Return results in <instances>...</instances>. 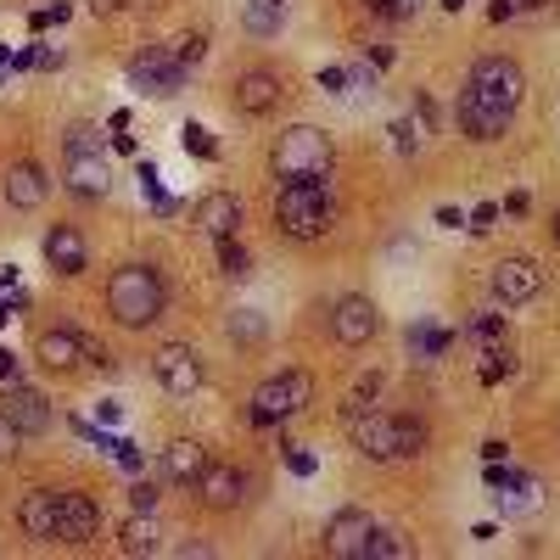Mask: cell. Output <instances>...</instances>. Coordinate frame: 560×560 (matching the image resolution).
<instances>
[{
    "label": "cell",
    "instance_id": "1",
    "mask_svg": "<svg viewBox=\"0 0 560 560\" xmlns=\"http://www.w3.org/2000/svg\"><path fill=\"white\" fill-rule=\"evenodd\" d=\"M107 308L118 314V325H129V331L163 319V275L152 264H124L107 280Z\"/></svg>",
    "mask_w": 560,
    "mask_h": 560
},
{
    "label": "cell",
    "instance_id": "2",
    "mask_svg": "<svg viewBox=\"0 0 560 560\" xmlns=\"http://www.w3.org/2000/svg\"><path fill=\"white\" fill-rule=\"evenodd\" d=\"M331 191H325L319 179H287L280 185V197H275V219H280V230L287 236H298V242H314V236H325L331 230Z\"/></svg>",
    "mask_w": 560,
    "mask_h": 560
},
{
    "label": "cell",
    "instance_id": "3",
    "mask_svg": "<svg viewBox=\"0 0 560 560\" xmlns=\"http://www.w3.org/2000/svg\"><path fill=\"white\" fill-rule=\"evenodd\" d=\"M348 438H353V448L370 454V459H404V454H420V443H427V432H420L415 420L382 415V409L353 415V420H348Z\"/></svg>",
    "mask_w": 560,
    "mask_h": 560
},
{
    "label": "cell",
    "instance_id": "4",
    "mask_svg": "<svg viewBox=\"0 0 560 560\" xmlns=\"http://www.w3.org/2000/svg\"><path fill=\"white\" fill-rule=\"evenodd\" d=\"M325 168H331V135L314 129V124H298L280 135V147H275V174H287V179H319Z\"/></svg>",
    "mask_w": 560,
    "mask_h": 560
},
{
    "label": "cell",
    "instance_id": "5",
    "mask_svg": "<svg viewBox=\"0 0 560 560\" xmlns=\"http://www.w3.org/2000/svg\"><path fill=\"white\" fill-rule=\"evenodd\" d=\"M314 404V382L303 376V370H280V376H269L258 393H253V427H275V420H292Z\"/></svg>",
    "mask_w": 560,
    "mask_h": 560
},
{
    "label": "cell",
    "instance_id": "6",
    "mask_svg": "<svg viewBox=\"0 0 560 560\" xmlns=\"http://www.w3.org/2000/svg\"><path fill=\"white\" fill-rule=\"evenodd\" d=\"M129 84L140 96H174L185 84V62L174 51H163V45H147L140 57H129Z\"/></svg>",
    "mask_w": 560,
    "mask_h": 560
},
{
    "label": "cell",
    "instance_id": "7",
    "mask_svg": "<svg viewBox=\"0 0 560 560\" xmlns=\"http://www.w3.org/2000/svg\"><path fill=\"white\" fill-rule=\"evenodd\" d=\"M152 370H158V382H163L174 398H191V393H202V353H197V348L168 342V348H158Z\"/></svg>",
    "mask_w": 560,
    "mask_h": 560
},
{
    "label": "cell",
    "instance_id": "8",
    "mask_svg": "<svg viewBox=\"0 0 560 560\" xmlns=\"http://www.w3.org/2000/svg\"><path fill=\"white\" fill-rule=\"evenodd\" d=\"M510 113H516V107H504V102H493V96H482V90L465 84V96H459V129L471 135V140H499L510 129Z\"/></svg>",
    "mask_w": 560,
    "mask_h": 560
},
{
    "label": "cell",
    "instance_id": "9",
    "mask_svg": "<svg viewBox=\"0 0 560 560\" xmlns=\"http://www.w3.org/2000/svg\"><path fill=\"white\" fill-rule=\"evenodd\" d=\"M471 90H482V96H493V102H504V107H516L522 90H527V79H522V68L510 62V57H477Z\"/></svg>",
    "mask_w": 560,
    "mask_h": 560
},
{
    "label": "cell",
    "instance_id": "10",
    "mask_svg": "<svg viewBox=\"0 0 560 560\" xmlns=\"http://www.w3.org/2000/svg\"><path fill=\"white\" fill-rule=\"evenodd\" d=\"M376 325H382V314H376V303L370 298H342L337 308H331V331H337V342L342 348H364L370 337H376Z\"/></svg>",
    "mask_w": 560,
    "mask_h": 560
},
{
    "label": "cell",
    "instance_id": "11",
    "mask_svg": "<svg viewBox=\"0 0 560 560\" xmlns=\"http://www.w3.org/2000/svg\"><path fill=\"white\" fill-rule=\"evenodd\" d=\"M544 292V269L533 258H504L493 264V298L499 303H533Z\"/></svg>",
    "mask_w": 560,
    "mask_h": 560
},
{
    "label": "cell",
    "instance_id": "12",
    "mask_svg": "<svg viewBox=\"0 0 560 560\" xmlns=\"http://www.w3.org/2000/svg\"><path fill=\"white\" fill-rule=\"evenodd\" d=\"M370 522L364 510H337L331 522H325V555H337V560H364V544H370Z\"/></svg>",
    "mask_w": 560,
    "mask_h": 560
},
{
    "label": "cell",
    "instance_id": "13",
    "mask_svg": "<svg viewBox=\"0 0 560 560\" xmlns=\"http://www.w3.org/2000/svg\"><path fill=\"white\" fill-rule=\"evenodd\" d=\"M57 516H62V493L57 488H34L23 504H18V522L34 544H57Z\"/></svg>",
    "mask_w": 560,
    "mask_h": 560
},
{
    "label": "cell",
    "instance_id": "14",
    "mask_svg": "<svg viewBox=\"0 0 560 560\" xmlns=\"http://www.w3.org/2000/svg\"><path fill=\"white\" fill-rule=\"evenodd\" d=\"M102 527V510L96 499H84V493H62V516H57V544H90Z\"/></svg>",
    "mask_w": 560,
    "mask_h": 560
},
{
    "label": "cell",
    "instance_id": "15",
    "mask_svg": "<svg viewBox=\"0 0 560 560\" xmlns=\"http://www.w3.org/2000/svg\"><path fill=\"white\" fill-rule=\"evenodd\" d=\"M0 415H7L23 438L51 432V404H45L39 393H28V387H7V404H0Z\"/></svg>",
    "mask_w": 560,
    "mask_h": 560
},
{
    "label": "cell",
    "instance_id": "16",
    "mask_svg": "<svg viewBox=\"0 0 560 560\" xmlns=\"http://www.w3.org/2000/svg\"><path fill=\"white\" fill-rule=\"evenodd\" d=\"M84 348H90V337H79V331H68V325H57V331H39L34 359H39L45 370H73V364H84Z\"/></svg>",
    "mask_w": 560,
    "mask_h": 560
},
{
    "label": "cell",
    "instance_id": "17",
    "mask_svg": "<svg viewBox=\"0 0 560 560\" xmlns=\"http://www.w3.org/2000/svg\"><path fill=\"white\" fill-rule=\"evenodd\" d=\"M236 107H242L247 118L275 113V107H280V73H269V68L242 73V79H236Z\"/></svg>",
    "mask_w": 560,
    "mask_h": 560
},
{
    "label": "cell",
    "instance_id": "18",
    "mask_svg": "<svg viewBox=\"0 0 560 560\" xmlns=\"http://www.w3.org/2000/svg\"><path fill=\"white\" fill-rule=\"evenodd\" d=\"M236 224H242V202L230 197V191H208L197 202V230H202V236L224 242V236H236Z\"/></svg>",
    "mask_w": 560,
    "mask_h": 560
},
{
    "label": "cell",
    "instance_id": "19",
    "mask_svg": "<svg viewBox=\"0 0 560 560\" xmlns=\"http://www.w3.org/2000/svg\"><path fill=\"white\" fill-rule=\"evenodd\" d=\"M197 488H202V499L213 510H236L242 504V471H236V465H213L208 459V471L197 477Z\"/></svg>",
    "mask_w": 560,
    "mask_h": 560
},
{
    "label": "cell",
    "instance_id": "20",
    "mask_svg": "<svg viewBox=\"0 0 560 560\" xmlns=\"http://www.w3.org/2000/svg\"><path fill=\"white\" fill-rule=\"evenodd\" d=\"M163 471H168L174 482H197V477L208 471V448H202L197 438H174V443L163 448Z\"/></svg>",
    "mask_w": 560,
    "mask_h": 560
},
{
    "label": "cell",
    "instance_id": "21",
    "mask_svg": "<svg viewBox=\"0 0 560 560\" xmlns=\"http://www.w3.org/2000/svg\"><path fill=\"white\" fill-rule=\"evenodd\" d=\"M45 264H51L57 275H79L84 269V236L73 224H57L51 236H45Z\"/></svg>",
    "mask_w": 560,
    "mask_h": 560
},
{
    "label": "cell",
    "instance_id": "22",
    "mask_svg": "<svg viewBox=\"0 0 560 560\" xmlns=\"http://www.w3.org/2000/svg\"><path fill=\"white\" fill-rule=\"evenodd\" d=\"M39 202H45V168H39V163H18V168L7 174V208L28 213V208H39Z\"/></svg>",
    "mask_w": 560,
    "mask_h": 560
},
{
    "label": "cell",
    "instance_id": "23",
    "mask_svg": "<svg viewBox=\"0 0 560 560\" xmlns=\"http://www.w3.org/2000/svg\"><path fill=\"white\" fill-rule=\"evenodd\" d=\"M68 191L73 197H107V163H102V152L68 158Z\"/></svg>",
    "mask_w": 560,
    "mask_h": 560
},
{
    "label": "cell",
    "instance_id": "24",
    "mask_svg": "<svg viewBox=\"0 0 560 560\" xmlns=\"http://www.w3.org/2000/svg\"><path fill=\"white\" fill-rule=\"evenodd\" d=\"M118 549L124 555H158V522H152V510H135V516L124 522Z\"/></svg>",
    "mask_w": 560,
    "mask_h": 560
},
{
    "label": "cell",
    "instance_id": "25",
    "mask_svg": "<svg viewBox=\"0 0 560 560\" xmlns=\"http://www.w3.org/2000/svg\"><path fill=\"white\" fill-rule=\"evenodd\" d=\"M280 18H287V7H280V0H253V7L242 12L247 34H275V28H280Z\"/></svg>",
    "mask_w": 560,
    "mask_h": 560
},
{
    "label": "cell",
    "instance_id": "26",
    "mask_svg": "<svg viewBox=\"0 0 560 560\" xmlns=\"http://www.w3.org/2000/svg\"><path fill=\"white\" fill-rule=\"evenodd\" d=\"M471 342H477L482 353L510 348V342H504V319H499V314H477V319H471Z\"/></svg>",
    "mask_w": 560,
    "mask_h": 560
},
{
    "label": "cell",
    "instance_id": "27",
    "mask_svg": "<svg viewBox=\"0 0 560 560\" xmlns=\"http://www.w3.org/2000/svg\"><path fill=\"white\" fill-rule=\"evenodd\" d=\"M409 544L398 533H382V527H370V544H364V560H404Z\"/></svg>",
    "mask_w": 560,
    "mask_h": 560
},
{
    "label": "cell",
    "instance_id": "28",
    "mask_svg": "<svg viewBox=\"0 0 560 560\" xmlns=\"http://www.w3.org/2000/svg\"><path fill=\"white\" fill-rule=\"evenodd\" d=\"M219 269H224V275H247V247H242L236 236L219 242Z\"/></svg>",
    "mask_w": 560,
    "mask_h": 560
},
{
    "label": "cell",
    "instance_id": "29",
    "mask_svg": "<svg viewBox=\"0 0 560 560\" xmlns=\"http://www.w3.org/2000/svg\"><path fill=\"white\" fill-rule=\"evenodd\" d=\"M230 337H236V342H258V337H264V319H258L253 308L230 314Z\"/></svg>",
    "mask_w": 560,
    "mask_h": 560
},
{
    "label": "cell",
    "instance_id": "30",
    "mask_svg": "<svg viewBox=\"0 0 560 560\" xmlns=\"http://www.w3.org/2000/svg\"><path fill=\"white\" fill-rule=\"evenodd\" d=\"M79 152H102V135L90 129V124H73L68 129V158H79Z\"/></svg>",
    "mask_w": 560,
    "mask_h": 560
},
{
    "label": "cell",
    "instance_id": "31",
    "mask_svg": "<svg viewBox=\"0 0 560 560\" xmlns=\"http://www.w3.org/2000/svg\"><path fill=\"white\" fill-rule=\"evenodd\" d=\"M409 348H415V353H443V348H448V331H432V325H420V331H409Z\"/></svg>",
    "mask_w": 560,
    "mask_h": 560
},
{
    "label": "cell",
    "instance_id": "32",
    "mask_svg": "<svg viewBox=\"0 0 560 560\" xmlns=\"http://www.w3.org/2000/svg\"><path fill=\"white\" fill-rule=\"evenodd\" d=\"M18 448H23V432L12 427L7 415H0V465H7V459H18Z\"/></svg>",
    "mask_w": 560,
    "mask_h": 560
},
{
    "label": "cell",
    "instance_id": "33",
    "mask_svg": "<svg viewBox=\"0 0 560 560\" xmlns=\"http://www.w3.org/2000/svg\"><path fill=\"white\" fill-rule=\"evenodd\" d=\"M185 147H191L197 158H213V140H208V129H202V124H185Z\"/></svg>",
    "mask_w": 560,
    "mask_h": 560
},
{
    "label": "cell",
    "instance_id": "34",
    "mask_svg": "<svg viewBox=\"0 0 560 560\" xmlns=\"http://www.w3.org/2000/svg\"><path fill=\"white\" fill-rule=\"evenodd\" d=\"M0 387H23V370H18V359L0 348Z\"/></svg>",
    "mask_w": 560,
    "mask_h": 560
},
{
    "label": "cell",
    "instance_id": "35",
    "mask_svg": "<svg viewBox=\"0 0 560 560\" xmlns=\"http://www.w3.org/2000/svg\"><path fill=\"white\" fill-rule=\"evenodd\" d=\"M202 45H208V39H202V34H185V39H179V51H174V57H179V62H185V68H191V62H197V57H202Z\"/></svg>",
    "mask_w": 560,
    "mask_h": 560
},
{
    "label": "cell",
    "instance_id": "36",
    "mask_svg": "<svg viewBox=\"0 0 560 560\" xmlns=\"http://www.w3.org/2000/svg\"><path fill=\"white\" fill-rule=\"evenodd\" d=\"M370 7H376L382 18H409V12L420 7V0H370Z\"/></svg>",
    "mask_w": 560,
    "mask_h": 560
},
{
    "label": "cell",
    "instance_id": "37",
    "mask_svg": "<svg viewBox=\"0 0 560 560\" xmlns=\"http://www.w3.org/2000/svg\"><path fill=\"white\" fill-rule=\"evenodd\" d=\"M129 504H135V510H152V504H158V488H152V482H135V488H129Z\"/></svg>",
    "mask_w": 560,
    "mask_h": 560
},
{
    "label": "cell",
    "instance_id": "38",
    "mask_svg": "<svg viewBox=\"0 0 560 560\" xmlns=\"http://www.w3.org/2000/svg\"><path fill=\"white\" fill-rule=\"evenodd\" d=\"M533 7H544V0H499V7H493V18H510V12H533Z\"/></svg>",
    "mask_w": 560,
    "mask_h": 560
},
{
    "label": "cell",
    "instance_id": "39",
    "mask_svg": "<svg viewBox=\"0 0 560 560\" xmlns=\"http://www.w3.org/2000/svg\"><path fill=\"white\" fill-rule=\"evenodd\" d=\"M493 219H499V208L488 202V208H477V219H471V230H493Z\"/></svg>",
    "mask_w": 560,
    "mask_h": 560
},
{
    "label": "cell",
    "instance_id": "40",
    "mask_svg": "<svg viewBox=\"0 0 560 560\" xmlns=\"http://www.w3.org/2000/svg\"><path fill=\"white\" fill-rule=\"evenodd\" d=\"M57 62H62V57H57V51H45V45H39V51L28 57V68H57Z\"/></svg>",
    "mask_w": 560,
    "mask_h": 560
},
{
    "label": "cell",
    "instance_id": "41",
    "mask_svg": "<svg viewBox=\"0 0 560 560\" xmlns=\"http://www.w3.org/2000/svg\"><path fill=\"white\" fill-rule=\"evenodd\" d=\"M319 84H325V90H342V84H348V73H342V68H331V73H319Z\"/></svg>",
    "mask_w": 560,
    "mask_h": 560
},
{
    "label": "cell",
    "instance_id": "42",
    "mask_svg": "<svg viewBox=\"0 0 560 560\" xmlns=\"http://www.w3.org/2000/svg\"><path fill=\"white\" fill-rule=\"evenodd\" d=\"M393 135H398V152H415V129H409V124H398Z\"/></svg>",
    "mask_w": 560,
    "mask_h": 560
},
{
    "label": "cell",
    "instance_id": "43",
    "mask_svg": "<svg viewBox=\"0 0 560 560\" xmlns=\"http://www.w3.org/2000/svg\"><path fill=\"white\" fill-rule=\"evenodd\" d=\"M90 7H96V12H118V0H90Z\"/></svg>",
    "mask_w": 560,
    "mask_h": 560
},
{
    "label": "cell",
    "instance_id": "44",
    "mask_svg": "<svg viewBox=\"0 0 560 560\" xmlns=\"http://www.w3.org/2000/svg\"><path fill=\"white\" fill-rule=\"evenodd\" d=\"M555 242H560V213H555Z\"/></svg>",
    "mask_w": 560,
    "mask_h": 560
},
{
    "label": "cell",
    "instance_id": "45",
    "mask_svg": "<svg viewBox=\"0 0 560 560\" xmlns=\"http://www.w3.org/2000/svg\"><path fill=\"white\" fill-rule=\"evenodd\" d=\"M0 319H7V308H0Z\"/></svg>",
    "mask_w": 560,
    "mask_h": 560
}]
</instances>
